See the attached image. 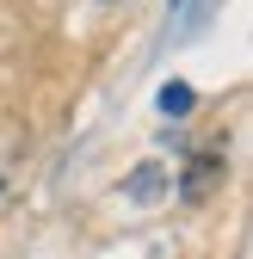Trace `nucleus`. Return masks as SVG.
Instances as JSON below:
<instances>
[{"label": "nucleus", "instance_id": "7ed1b4c3", "mask_svg": "<svg viewBox=\"0 0 253 259\" xmlns=\"http://www.w3.org/2000/svg\"><path fill=\"white\" fill-rule=\"evenodd\" d=\"M130 198H136V204H148V198H161V167H142V173L130 179Z\"/></svg>", "mask_w": 253, "mask_h": 259}, {"label": "nucleus", "instance_id": "f257e3e1", "mask_svg": "<svg viewBox=\"0 0 253 259\" xmlns=\"http://www.w3.org/2000/svg\"><path fill=\"white\" fill-rule=\"evenodd\" d=\"M223 179H229V160H223V142H204V148H192V160H185L179 198H185V204H210L216 191H223Z\"/></svg>", "mask_w": 253, "mask_h": 259}, {"label": "nucleus", "instance_id": "f03ea898", "mask_svg": "<svg viewBox=\"0 0 253 259\" xmlns=\"http://www.w3.org/2000/svg\"><path fill=\"white\" fill-rule=\"evenodd\" d=\"M161 111L167 117H185V111H192V87H185V80H167L161 87Z\"/></svg>", "mask_w": 253, "mask_h": 259}]
</instances>
